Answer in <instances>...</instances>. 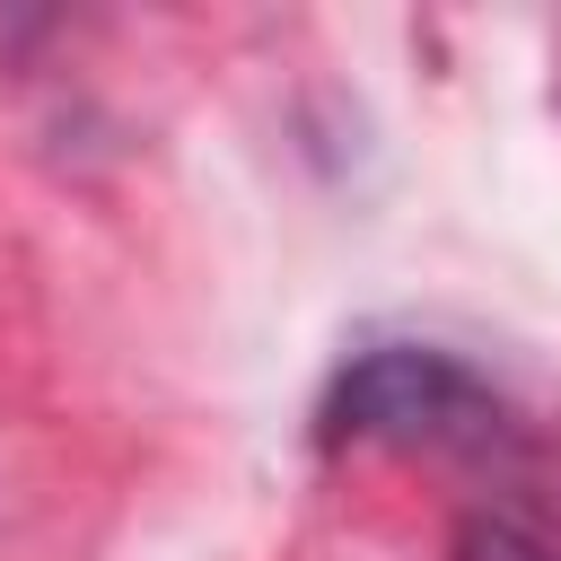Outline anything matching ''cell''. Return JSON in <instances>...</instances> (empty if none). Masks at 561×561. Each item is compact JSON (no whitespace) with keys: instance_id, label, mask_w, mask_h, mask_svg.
Here are the masks:
<instances>
[{"instance_id":"2","label":"cell","mask_w":561,"mask_h":561,"mask_svg":"<svg viewBox=\"0 0 561 561\" xmlns=\"http://www.w3.org/2000/svg\"><path fill=\"white\" fill-rule=\"evenodd\" d=\"M456 561H561V552L517 517H465L456 526Z\"/></svg>"},{"instance_id":"1","label":"cell","mask_w":561,"mask_h":561,"mask_svg":"<svg viewBox=\"0 0 561 561\" xmlns=\"http://www.w3.org/2000/svg\"><path fill=\"white\" fill-rule=\"evenodd\" d=\"M508 430L500 394L430 342H368L359 359L333 368L316 403L324 447H491Z\"/></svg>"}]
</instances>
